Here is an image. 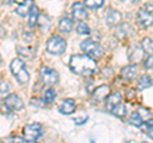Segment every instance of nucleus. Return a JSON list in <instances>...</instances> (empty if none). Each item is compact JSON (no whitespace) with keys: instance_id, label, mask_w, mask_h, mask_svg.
<instances>
[{"instance_id":"obj_1","label":"nucleus","mask_w":153,"mask_h":143,"mask_svg":"<svg viewBox=\"0 0 153 143\" xmlns=\"http://www.w3.org/2000/svg\"><path fill=\"white\" fill-rule=\"evenodd\" d=\"M69 68L73 73L79 75H93L98 72V66L94 59H92L87 54L71 55L69 60Z\"/></svg>"},{"instance_id":"obj_2","label":"nucleus","mask_w":153,"mask_h":143,"mask_svg":"<svg viewBox=\"0 0 153 143\" xmlns=\"http://www.w3.org/2000/svg\"><path fill=\"white\" fill-rule=\"evenodd\" d=\"M10 72L14 75V78L21 84H27L30 80V73L26 68V64L21 58H16L10 63Z\"/></svg>"},{"instance_id":"obj_3","label":"nucleus","mask_w":153,"mask_h":143,"mask_svg":"<svg viewBox=\"0 0 153 143\" xmlns=\"http://www.w3.org/2000/svg\"><path fill=\"white\" fill-rule=\"evenodd\" d=\"M80 49L84 51V54H87L88 56H91V58L94 60L102 58V55H103V47L100 45L97 41H94L92 39L84 40L82 44H80Z\"/></svg>"},{"instance_id":"obj_4","label":"nucleus","mask_w":153,"mask_h":143,"mask_svg":"<svg viewBox=\"0 0 153 143\" xmlns=\"http://www.w3.org/2000/svg\"><path fill=\"white\" fill-rule=\"evenodd\" d=\"M65 50H66V42L60 36H52L46 42V51L52 55H61Z\"/></svg>"},{"instance_id":"obj_5","label":"nucleus","mask_w":153,"mask_h":143,"mask_svg":"<svg viewBox=\"0 0 153 143\" xmlns=\"http://www.w3.org/2000/svg\"><path fill=\"white\" fill-rule=\"evenodd\" d=\"M42 134H44V128L40 123H32L23 128V136H25L26 141L30 143L36 142Z\"/></svg>"},{"instance_id":"obj_6","label":"nucleus","mask_w":153,"mask_h":143,"mask_svg":"<svg viewBox=\"0 0 153 143\" xmlns=\"http://www.w3.org/2000/svg\"><path fill=\"white\" fill-rule=\"evenodd\" d=\"M148 119H151V111L148 109H138L137 111H134L130 118H129V123L131 125H135V127H140L143 123L147 121Z\"/></svg>"},{"instance_id":"obj_7","label":"nucleus","mask_w":153,"mask_h":143,"mask_svg":"<svg viewBox=\"0 0 153 143\" xmlns=\"http://www.w3.org/2000/svg\"><path fill=\"white\" fill-rule=\"evenodd\" d=\"M25 107V104H23L22 98L17 96L14 93H10L4 98V109L7 110H10V111H19Z\"/></svg>"},{"instance_id":"obj_8","label":"nucleus","mask_w":153,"mask_h":143,"mask_svg":"<svg viewBox=\"0 0 153 143\" xmlns=\"http://www.w3.org/2000/svg\"><path fill=\"white\" fill-rule=\"evenodd\" d=\"M40 78L42 80V83L46 84V86H52L57 83V80H59V75L54 70L49 68V66H42L41 70H40Z\"/></svg>"},{"instance_id":"obj_9","label":"nucleus","mask_w":153,"mask_h":143,"mask_svg":"<svg viewBox=\"0 0 153 143\" xmlns=\"http://www.w3.org/2000/svg\"><path fill=\"white\" fill-rule=\"evenodd\" d=\"M137 22H138V25L143 28L151 27L153 25V13L147 10L144 7L140 8L137 13Z\"/></svg>"},{"instance_id":"obj_10","label":"nucleus","mask_w":153,"mask_h":143,"mask_svg":"<svg viewBox=\"0 0 153 143\" xmlns=\"http://www.w3.org/2000/svg\"><path fill=\"white\" fill-rule=\"evenodd\" d=\"M85 7L83 3H79L76 1L73 4L71 7V14H73V18L76 21H85L88 18V14H87V10H85Z\"/></svg>"},{"instance_id":"obj_11","label":"nucleus","mask_w":153,"mask_h":143,"mask_svg":"<svg viewBox=\"0 0 153 143\" xmlns=\"http://www.w3.org/2000/svg\"><path fill=\"white\" fill-rule=\"evenodd\" d=\"M108 95H110V87L107 84H101L93 91L92 100L94 102H102L108 97Z\"/></svg>"},{"instance_id":"obj_12","label":"nucleus","mask_w":153,"mask_h":143,"mask_svg":"<svg viewBox=\"0 0 153 143\" xmlns=\"http://www.w3.org/2000/svg\"><path fill=\"white\" fill-rule=\"evenodd\" d=\"M33 7H35V0H23L16 7V13L21 17H26L31 13Z\"/></svg>"},{"instance_id":"obj_13","label":"nucleus","mask_w":153,"mask_h":143,"mask_svg":"<svg viewBox=\"0 0 153 143\" xmlns=\"http://www.w3.org/2000/svg\"><path fill=\"white\" fill-rule=\"evenodd\" d=\"M105 19H106V25L112 27L116 26L121 22V14L120 12L115 10V9H108V10L105 13Z\"/></svg>"},{"instance_id":"obj_14","label":"nucleus","mask_w":153,"mask_h":143,"mask_svg":"<svg viewBox=\"0 0 153 143\" xmlns=\"http://www.w3.org/2000/svg\"><path fill=\"white\" fill-rule=\"evenodd\" d=\"M133 33V28L128 23H121L115 28V37H117L119 40H125Z\"/></svg>"},{"instance_id":"obj_15","label":"nucleus","mask_w":153,"mask_h":143,"mask_svg":"<svg viewBox=\"0 0 153 143\" xmlns=\"http://www.w3.org/2000/svg\"><path fill=\"white\" fill-rule=\"evenodd\" d=\"M75 107L76 106H75L74 100L65 98L59 106V111H60V114H63V115H70V114H73L75 111Z\"/></svg>"},{"instance_id":"obj_16","label":"nucleus","mask_w":153,"mask_h":143,"mask_svg":"<svg viewBox=\"0 0 153 143\" xmlns=\"http://www.w3.org/2000/svg\"><path fill=\"white\" fill-rule=\"evenodd\" d=\"M138 74V65L137 64H131V65H128V66H124L121 69V77L126 80H130L134 79Z\"/></svg>"},{"instance_id":"obj_17","label":"nucleus","mask_w":153,"mask_h":143,"mask_svg":"<svg viewBox=\"0 0 153 143\" xmlns=\"http://www.w3.org/2000/svg\"><path fill=\"white\" fill-rule=\"evenodd\" d=\"M17 52L19 58L26 59V60H32L36 55V52L32 47H25V46H17Z\"/></svg>"},{"instance_id":"obj_18","label":"nucleus","mask_w":153,"mask_h":143,"mask_svg":"<svg viewBox=\"0 0 153 143\" xmlns=\"http://www.w3.org/2000/svg\"><path fill=\"white\" fill-rule=\"evenodd\" d=\"M143 51H144L143 47L140 49V47L137 45L131 46V49L129 50V59H130L133 63H139L143 58Z\"/></svg>"},{"instance_id":"obj_19","label":"nucleus","mask_w":153,"mask_h":143,"mask_svg":"<svg viewBox=\"0 0 153 143\" xmlns=\"http://www.w3.org/2000/svg\"><path fill=\"white\" fill-rule=\"evenodd\" d=\"M59 31L63 33H69L71 30H73V21L70 19L69 17H63L59 22Z\"/></svg>"},{"instance_id":"obj_20","label":"nucleus","mask_w":153,"mask_h":143,"mask_svg":"<svg viewBox=\"0 0 153 143\" xmlns=\"http://www.w3.org/2000/svg\"><path fill=\"white\" fill-rule=\"evenodd\" d=\"M120 102H121V95L119 93V92H115V93L108 95V97H107V109L111 111L112 109L116 106L117 104H120Z\"/></svg>"},{"instance_id":"obj_21","label":"nucleus","mask_w":153,"mask_h":143,"mask_svg":"<svg viewBox=\"0 0 153 143\" xmlns=\"http://www.w3.org/2000/svg\"><path fill=\"white\" fill-rule=\"evenodd\" d=\"M137 86H138V89L143 91V89H146V88H148V87H151L152 86V78L148 74H143V75L139 77V79H138Z\"/></svg>"},{"instance_id":"obj_22","label":"nucleus","mask_w":153,"mask_h":143,"mask_svg":"<svg viewBox=\"0 0 153 143\" xmlns=\"http://www.w3.org/2000/svg\"><path fill=\"white\" fill-rule=\"evenodd\" d=\"M56 98V91L54 88H47L45 89L44 92V96H42V102H44L45 105H50L55 101Z\"/></svg>"},{"instance_id":"obj_23","label":"nucleus","mask_w":153,"mask_h":143,"mask_svg":"<svg viewBox=\"0 0 153 143\" xmlns=\"http://www.w3.org/2000/svg\"><path fill=\"white\" fill-rule=\"evenodd\" d=\"M28 16H30L28 17V25H30V27H35L38 23V19H40V12H38L37 7H33Z\"/></svg>"},{"instance_id":"obj_24","label":"nucleus","mask_w":153,"mask_h":143,"mask_svg":"<svg viewBox=\"0 0 153 143\" xmlns=\"http://www.w3.org/2000/svg\"><path fill=\"white\" fill-rule=\"evenodd\" d=\"M9 92H10V83L8 80H3L0 83V101L5 98L8 95H10Z\"/></svg>"},{"instance_id":"obj_25","label":"nucleus","mask_w":153,"mask_h":143,"mask_svg":"<svg viewBox=\"0 0 153 143\" xmlns=\"http://www.w3.org/2000/svg\"><path fill=\"white\" fill-rule=\"evenodd\" d=\"M111 112L114 114L115 116H117V118H124L126 115V107H125V105H124L123 102H120V104H117L116 106L112 109Z\"/></svg>"},{"instance_id":"obj_26","label":"nucleus","mask_w":153,"mask_h":143,"mask_svg":"<svg viewBox=\"0 0 153 143\" xmlns=\"http://www.w3.org/2000/svg\"><path fill=\"white\" fill-rule=\"evenodd\" d=\"M142 47H143V50H144L146 52H148V54H153V40L149 39V37L143 39Z\"/></svg>"},{"instance_id":"obj_27","label":"nucleus","mask_w":153,"mask_h":143,"mask_svg":"<svg viewBox=\"0 0 153 143\" xmlns=\"http://www.w3.org/2000/svg\"><path fill=\"white\" fill-rule=\"evenodd\" d=\"M76 33H79V35H89V27L88 25H85L83 21H79V23L76 25V28H75Z\"/></svg>"},{"instance_id":"obj_28","label":"nucleus","mask_w":153,"mask_h":143,"mask_svg":"<svg viewBox=\"0 0 153 143\" xmlns=\"http://www.w3.org/2000/svg\"><path fill=\"white\" fill-rule=\"evenodd\" d=\"M84 5L89 9H97L103 5V0H84Z\"/></svg>"},{"instance_id":"obj_29","label":"nucleus","mask_w":153,"mask_h":143,"mask_svg":"<svg viewBox=\"0 0 153 143\" xmlns=\"http://www.w3.org/2000/svg\"><path fill=\"white\" fill-rule=\"evenodd\" d=\"M144 68L146 69H152L153 68V55L148 56V58L146 59V61H144Z\"/></svg>"},{"instance_id":"obj_30","label":"nucleus","mask_w":153,"mask_h":143,"mask_svg":"<svg viewBox=\"0 0 153 143\" xmlns=\"http://www.w3.org/2000/svg\"><path fill=\"white\" fill-rule=\"evenodd\" d=\"M87 120H88V116H82V118H75L73 121L76 124V125H82V124H84Z\"/></svg>"},{"instance_id":"obj_31","label":"nucleus","mask_w":153,"mask_h":143,"mask_svg":"<svg viewBox=\"0 0 153 143\" xmlns=\"http://www.w3.org/2000/svg\"><path fill=\"white\" fill-rule=\"evenodd\" d=\"M144 8L147 9V10H149L151 13H153V1H151V3H147L146 5H144Z\"/></svg>"},{"instance_id":"obj_32","label":"nucleus","mask_w":153,"mask_h":143,"mask_svg":"<svg viewBox=\"0 0 153 143\" xmlns=\"http://www.w3.org/2000/svg\"><path fill=\"white\" fill-rule=\"evenodd\" d=\"M146 133L148 134V137H149V138H152V139H153V125L148 128V129L146 130Z\"/></svg>"},{"instance_id":"obj_33","label":"nucleus","mask_w":153,"mask_h":143,"mask_svg":"<svg viewBox=\"0 0 153 143\" xmlns=\"http://www.w3.org/2000/svg\"><path fill=\"white\" fill-rule=\"evenodd\" d=\"M121 1H133V3H135V1H138V0H121Z\"/></svg>"},{"instance_id":"obj_34","label":"nucleus","mask_w":153,"mask_h":143,"mask_svg":"<svg viewBox=\"0 0 153 143\" xmlns=\"http://www.w3.org/2000/svg\"><path fill=\"white\" fill-rule=\"evenodd\" d=\"M0 64H1V55H0Z\"/></svg>"}]
</instances>
